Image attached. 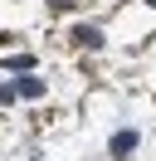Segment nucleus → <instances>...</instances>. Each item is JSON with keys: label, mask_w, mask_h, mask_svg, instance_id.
Listing matches in <instances>:
<instances>
[{"label": "nucleus", "mask_w": 156, "mask_h": 161, "mask_svg": "<svg viewBox=\"0 0 156 161\" xmlns=\"http://www.w3.org/2000/svg\"><path fill=\"white\" fill-rule=\"evenodd\" d=\"M127 151H136V132H117L112 137V156H127Z\"/></svg>", "instance_id": "f257e3e1"}, {"label": "nucleus", "mask_w": 156, "mask_h": 161, "mask_svg": "<svg viewBox=\"0 0 156 161\" xmlns=\"http://www.w3.org/2000/svg\"><path fill=\"white\" fill-rule=\"evenodd\" d=\"M73 39H78V44H88V49H98V44H103V30H88V25H83Z\"/></svg>", "instance_id": "f03ea898"}, {"label": "nucleus", "mask_w": 156, "mask_h": 161, "mask_svg": "<svg viewBox=\"0 0 156 161\" xmlns=\"http://www.w3.org/2000/svg\"><path fill=\"white\" fill-rule=\"evenodd\" d=\"M20 93H25V98H39V93H44V83H39V78H20Z\"/></svg>", "instance_id": "7ed1b4c3"}]
</instances>
